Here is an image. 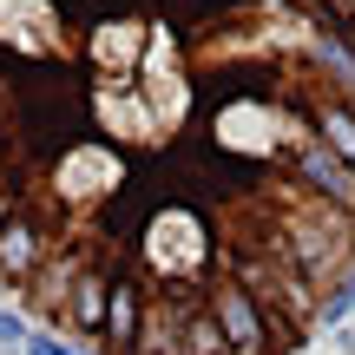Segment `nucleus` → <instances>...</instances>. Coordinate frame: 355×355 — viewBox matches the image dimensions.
<instances>
[{
  "label": "nucleus",
  "instance_id": "1",
  "mask_svg": "<svg viewBox=\"0 0 355 355\" xmlns=\"http://www.w3.org/2000/svg\"><path fill=\"white\" fill-rule=\"evenodd\" d=\"M349 0H0V283L105 355H290L355 257Z\"/></svg>",
  "mask_w": 355,
  "mask_h": 355
},
{
  "label": "nucleus",
  "instance_id": "2",
  "mask_svg": "<svg viewBox=\"0 0 355 355\" xmlns=\"http://www.w3.org/2000/svg\"><path fill=\"white\" fill-rule=\"evenodd\" d=\"M349 309H355V290H349Z\"/></svg>",
  "mask_w": 355,
  "mask_h": 355
}]
</instances>
